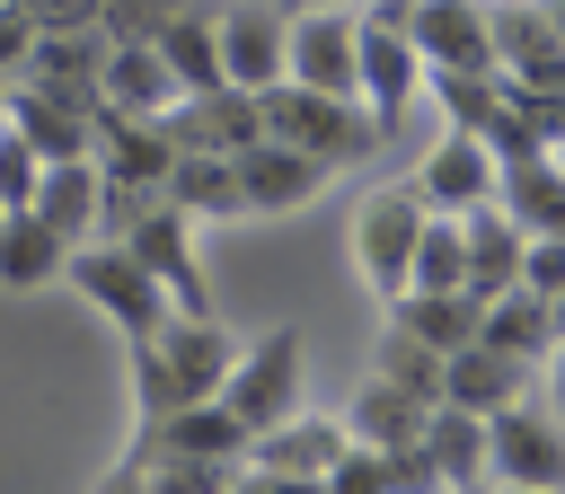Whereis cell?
I'll use <instances>...</instances> for the list:
<instances>
[{
    "label": "cell",
    "instance_id": "cell-1",
    "mask_svg": "<svg viewBox=\"0 0 565 494\" xmlns=\"http://www.w3.org/2000/svg\"><path fill=\"white\" fill-rule=\"evenodd\" d=\"M230 362H238V335H230L221 318H185V309H177L159 335L132 344V415L159 423V415H177V406L221 397Z\"/></svg>",
    "mask_w": 565,
    "mask_h": 494
},
{
    "label": "cell",
    "instance_id": "cell-2",
    "mask_svg": "<svg viewBox=\"0 0 565 494\" xmlns=\"http://www.w3.org/2000/svg\"><path fill=\"white\" fill-rule=\"evenodd\" d=\"M62 282H71L88 309H106V326H115L124 344H141V335H159V326L177 318V291H168L124 238H79L71 265H62Z\"/></svg>",
    "mask_w": 565,
    "mask_h": 494
},
{
    "label": "cell",
    "instance_id": "cell-3",
    "mask_svg": "<svg viewBox=\"0 0 565 494\" xmlns=\"http://www.w3.org/2000/svg\"><path fill=\"white\" fill-rule=\"evenodd\" d=\"M256 106H265V132H274V141H300V150L327 159V168H362V159L388 141L362 97H327V88H300V79L265 88Z\"/></svg>",
    "mask_w": 565,
    "mask_h": 494
},
{
    "label": "cell",
    "instance_id": "cell-4",
    "mask_svg": "<svg viewBox=\"0 0 565 494\" xmlns=\"http://www.w3.org/2000/svg\"><path fill=\"white\" fill-rule=\"evenodd\" d=\"M300 388H309V344L300 326H265L256 344H238L230 379H221V406L247 423V432H274L300 415Z\"/></svg>",
    "mask_w": 565,
    "mask_h": 494
},
{
    "label": "cell",
    "instance_id": "cell-5",
    "mask_svg": "<svg viewBox=\"0 0 565 494\" xmlns=\"http://www.w3.org/2000/svg\"><path fill=\"white\" fill-rule=\"evenodd\" d=\"M424 221H433V203H424L415 185H371V194H362V212H353V273H362L380 300H397V291L415 282Z\"/></svg>",
    "mask_w": 565,
    "mask_h": 494
},
{
    "label": "cell",
    "instance_id": "cell-6",
    "mask_svg": "<svg viewBox=\"0 0 565 494\" xmlns=\"http://www.w3.org/2000/svg\"><path fill=\"white\" fill-rule=\"evenodd\" d=\"M115 238L177 291V309L185 318H212V300H203V256H194V212L159 185V194H141V203H124L115 212Z\"/></svg>",
    "mask_w": 565,
    "mask_h": 494
},
{
    "label": "cell",
    "instance_id": "cell-7",
    "mask_svg": "<svg viewBox=\"0 0 565 494\" xmlns=\"http://www.w3.org/2000/svg\"><path fill=\"white\" fill-rule=\"evenodd\" d=\"M406 185H415L433 212H477V203L503 194V150H494L486 132H459V124H450V132L424 150V168H415Z\"/></svg>",
    "mask_w": 565,
    "mask_h": 494
},
{
    "label": "cell",
    "instance_id": "cell-8",
    "mask_svg": "<svg viewBox=\"0 0 565 494\" xmlns=\"http://www.w3.org/2000/svg\"><path fill=\"white\" fill-rule=\"evenodd\" d=\"M494 62L521 97H565V35L547 0H494Z\"/></svg>",
    "mask_w": 565,
    "mask_h": 494
},
{
    "label": "cell",
    "instance_id": "cell-9",
    "mask_svg": "<svg viewBox=\"0 0 565 494\" xmlns=\"http://www.w3.org/2000/svg\"><path fill=\"white\" fill-rule=\"evenodd\" d=\"M247 450H256V432H247L221 397H203V406H177V415L141 423V459H177V468H238Z\"/></svg>",
    "mask_w": 565,
    "mask_h": 494
},
{
    "label": "cell",
    "instance_id": "cell-10",
    "mask_svg": "<svg viewBox=\"0 0 565 494\" xmlns=\"http://www.w3.org/2000/svg\"><path fill=\"white\" fill-rule=\"evenodd\" d=\"M221 71H230V88H247V97L282 88V79H291V9H265V0L221 9Z\"/></svg>",
    "mask_w": 565,
    "mask_h": 494
},
{
    "label": "cell",
    "instance_id": "cell-11",
    "mask_svg": "<svg viewBox=\"0 0 565 494\" xmlns=\"http://www.w3.org/2000/svg\"><path fill=\"white\" fill-rule=\"evenodd\" d=\"M291 79L327 97H362V18L344 9H291Z\"/></svg>",
    "mask_w": 565,
    "mask_h": 494
},
{
    "label": "cell",
    "instance_id": "cell-12",
    "mask_svg": "<svg viewBox=\"0 0 565 494\" xmlns=\"http://www.w3.org/2000/svg\"><path fill=\"white\" fill-rule=\"evenodd\" d=\"M424 71H503L494 62V0H415L406 18Z\"/></svg>",
    "mask_w": 565,
    "mask_h": 494
},
{
    "label": "cell",
    "instance_id": "cell-13",
    "mask_svg": "<svg viewBox=\"0 0 565 494\" xmlns=\"http://www.w3.org/2000/svg\"><path fill=\"white\" fill-rule=\"evenodd\" d=\"M327 176H335L327 159H309L300 141H274V132H256V141L238 150V185H247V212H256V221H282V212L318 203Z\"/></svg>",
    "mask_w": 565,
    "mask_h": 494
},
{
    "label": "cell",
    "instance_id": "cell-14",
    "mask_svg": "<svg viewBox=\"0 0 565 494\" xmlns=\"http://www.w3.org/2000/svg\"><path fill=\"white\" fill-rule=\"evenodd\" d=\"M486 450H494V485H556L565 494V415L503 406V415H486Z\"/></svg>",
    "mask_w": 565,
    "mask_h": 494
},
{
    "label": "cell",
    "instance_id": "cell-15",
    "mask_svg": "<svg viewBox=\"0 0 565 494\" xmlns=\"http://www.w3.org/2000/svg\"><path fill=\"white\" fill-rule=\"evenodd\" d=\"M415 88H424L415 35L397 18H380V9H362V106L380 115V132H397V115L415 106Z\"/></svg>",
    "mask_w": 565,
    "mask_h": 494
},
{
    "label": "cell",
    "instance_id": "cell-16",
    "mask_svg": "<svg viewBox=\"0 0 565 494\" xmlns=\"http://www.w3.org/2000/svg\"><path fill=\"white\" fill-rule=\"evenodd\" d=\"M344 450H353V423H344V415H291V423L256 432L247 468H274V476H309V485H327Z\"/></svg>",
    "mask_w": 565,
    "mask_h": 494
},
{
    "label": "cell",
    "instance_id": "cell-17",
    "mask_svg": "<svg viewBox=\"0 0 565 494\" xmlns=\"http://www.w3.org/2000/svg\"><path fill=\"white\" fill-rule=\"evenodd\" d=\"M97 88H106V115H177V71L159 62V44H132V35H106V62H97Z\"/></svg>",
    "mask_w": 565,
    "mask_h": 494
},
{
    "label": "cell",
    "instance_id": "cell-18",
    "mask_svg": "<svg viewBox=\"0 0 565 494\" xmlns=\"http://www.w3.org/2000/svg\"><path fill=\"white\" fill-rule=\"evenodd\" d=\"M159 62L177 71V97H212V88H230V71H221V9L185 0V9L159 26Z\"/></svg>",
    "mask_w": 565,
    "mask_h": 494
},
{
    "label": "cell",
    "instance_id": "cell-19",
    "mask_svg": "<svg viewBox=\"0 0 565 494\" xmlns=\"http://www.w3.org/2000/svg\"><path fill=\"white\" fill-rule=\"evenodd\" d=\"M26 212H35L44 229H62L71 247H79V238H97V221H106V168H97V159H53Z\"/></svg>",
    "mask_w": 565,
    "mask_h": 494
},
{
    "label": "cell",
    "instance_id": "cell-20",
    "mask_svg": "<svg viewBox=\"0 0 565 494\" xmlns=\"http://www.w3.org/2000/svg\"><path fill=\"white\" fill-rule=\"evenodd\" d=\"M459 229H468V291H477V300H503V291L521 282L530 229H521L503 203H477V212H459Z\"/></svg>",
    "mask_w": 565,
    "mask_h": 494
},
{
    "label": "cell",
    "instance_id": "cell-21",
    "mask_svg": "<svg viewBox=\"0 0 565 494\" xmlns=\"http://www.w3.org/2000/svg\"><path fill=\"white\" fill-rule=\"evenodd\" d=\"M530 388V362L521 353H494V344H459L450 353V379H441V406H468V415H503L521 406Z\"/></svg>",
    "mask_w": 565,
    "mask_h": 494
},
{
    "label": "cell",
    "instance_id": "cell-22",
    "mask_svg": "<svg viewBox=\"0 0 565 494\" xmlns=\"http://www.w3.org/2000/svg\"><path fill=\"white\" fill-rule=\"evenodd\" d=\"M530 238H565V159L556 150H521L503 159V194H494Z\"/></svg>",
    "mask_w": 565,
    "mask_h": 494
},
{
    "label": "cell",
    "instance_id": "cell-23",
    "mask_svg": "<svg viewBox=\"0 0 565 494\" xmlns=\"http://www.w3.org/2000/svg\"><path fill=\"white\" fill-rule=\"evenodd\" d=\"M0 115L35 141L44 168H53V159H97V115H79V106H62V97H44V88H9Z\"/></svg>",
    "mask_w": 565,
    "mask_h": 494
},
{
    "label": "cell",
    "instance_id": "cell-24",
    "mask_svg": "<svg viewBox=\"0 0 565 494\" xmlns=\"http://www.w3.org/2000/svg\"><path fill=\"white\" fill-rule=\"evenodd\" d=\"M177 150H247L265 132V106L247 88H212V97H177Z\"/></svg>",
    "mask_w": 565,
    "mask_h": 494
},
{
    "label": "cell",
    "instance_id": "cell-25",
    "mask_svg": "<svg viewBox=\"0 0 565 494\" xmlns=\"http://www.w3.org/2000/svg\"><path fill=\"white\" fill-rule=\"evenodd\" d=\"M168 194L194 221H247V185H238V150H177Z\"/></svg>",
    "mask_w": 565,
    "mask_h": 494
},
{
    "label": "cell",
    "instance_id": "cell-26",
    "mask_svg": "<svg viewBox=\"0 0 565 494\" xmlns=\"http://www.w3.org/2000/svg\"><path fill=\"white\" fill-rule=\"evenodd\" d=\"M344 423H353V441H371V450H406V441H424V423H433V406L415 397V388H397V379H362V397L344 406Z\"/></svg>",
    "mask_w": 565,
    "mask_h": 494
},
{
    "label": "cell",
    "instance_id": "cell-27",
    "mask_svg": "<svg viewBox=\"0 0 565 494\" xmlns=\"http://www.w3.org/2000/svg\"><path fill=\"white\" fill-rule=\"evenodd\" d=\"M477 318H486V300H477V291H397V300H388V326L424 335L433 353L477 344Z\"/></svg>",
    "mask_w": 565,
    "mask_h": 494
},
{
    "label": "cell",
    "instance_id": "cell-28",
    "mask_svg": "<svg viewBox=\"0 0 565 494\" xmlns=\"http://www.w3.org/2000/svg\"><path fill=\"white\" fill-rule=\"evenodd\" d=\"M424 450L441 459V476H450V494H477V485H494V450H486V415H468V406H433V423H424Z\"/></svg>",
    "mask_w": 565,
    "mask_h": 494
},
{
    "label": "cell",
    "instance_id": "cell-29",
    "mask_svg": "<svg viewBox=\"0 0 565 494\" xmlns=\"http://www.w3.org/2000/svg\"><path fill=\"white\" fill-rule=\"evenodd\" d=\"M71 265V238L44 229L35 212H9L0 221V291H35V282H62Z\"/></svg>",
    "mask_w": 565,
    "mask_h": 494
},
{
    "label": "cell",
    "instance_id": "cell-30",
    "mask_svg": "<svg viewBox=\"0 0 565 494\" xmlns=\"http://www.w3.org/2000/svg\"><path fill=\"white\" fill-rule=\"evenodd\" d=\"M477 344H494V353H556V309L530 291V282H512L503 300H486V318H477Z\"/></svg>",
    "mask_w": 565,
    "mask_h": 494
},
{
    "label": "cell",
    "instance_id": "cell-31",
    "mask_svg": "<svg viewBox=\"0 0 565 494\" xmlns=\"http://www.w3.org/2000/svg\"><path fill=\"white\" fill-rule=\"evenodd\" d=\"M380 379H397V388H415L424 406H441V379H450V353H433L424 335H406V326H380Z\"/></svg>",
    "mask_w": 565,
    "mask_h": 494
},
{
    "label": "cell",
    "instance_id": "cell-32",
    "mask_svg": "<svg viewBox=\"0 0 565 494\" xmlns=\"http://www.w3.org/2000/svg\"><path fill=\"white\" fill-rule=\"evenodd\" d=\"M406 291H468V229H459V212H433L424 221V247H415V282Z\"/></svg>",
    "mask_w": 565,
    "mask_h": 494
},
{
    "label": "cell",
    "instance_id": "cell-33",
    "mask_svg": "<svg viewBox=\"0 0 565 494\" xmlns=\"http://www.w3.org/2000/svg\"><path fill=\"white\" fill-rule=\"evenodd\" d=\"M35 185H44V159H35V141L0 115V203H9V212H26V203H35Z\"/></svg>",
    "mask_w": 565,
    "mask_h": 494
},
{
    "label": "cell",
    "instance_id": "cell-34",
    "mask_svg": "<svg viewBox=\"0 0 565 494\" xmlns=\"http://www.w3.org/2000/svg\"><path fill=\"white\" fill-rule=\"evenodd\" d=\"M388 494H450V476L424 441H406V450H388Z\"/></svg>",
    "mask_w": 565,
    "mask_h": 494
},
{
    "label": "cell",
    "instance_id": "cell-35",
    "mask_svg": "<svg viewBox=\"0 0 565 494\" xmlns=\"http://www.w3.org/2000/svg\"><path fill=\"white\" fill-rule=\"evenodd\" d=\"M35 35H106V0H26Z\"/></svg>",
    "mask_w": 565,
    "mask_h": 494
},
{
    "label": "cell",
    "instance_id": "cell-36",
    "mask_svg": "<svg viewBox=\"0 0 565 494\" xmlns=\"http://www.w3.org/2000/svg\"><path fill=\"white\" fill-rule=\"evenodd\" d=\"M185 0H106V35H132V44H159V26L177 18Z\"/></svg>",
    "mask_w": 565,
    "mask_h": 494
},
{
    "label": "cell",
    "instance_id": "cell-37",
    "mask_svg": "<svg viewBox=\"0 0 565 494\" xmlns=\"http://www.w3.org/2000/svg\"><path fill=\"white\" fill-rule=\"evenodd\" d=\"M327 494H388V450H371V441H353V450L335 459V476H327Z\"/></svg>",
    "mask_w": 565,
    "mask_h": 494
},
{
    "label": "cell",
    "instance_id": "cell-38",
    "mask_svg": "<svg viewBox=\"0 0 565 494\" xmlns=\"http://www.w3.org/2000/svg\"><path fill=\"white\" fill-rule=\"evenodd\" d=\"M521 282H530L539 300H556V291H565V238H530V256H521Z\"/></svg>",
    "mask_w": 565,
    "mask_h": 494
},
{
    "label": "cell",
    "instance_id": "cell-39",
    "mask_svg": "<svg viewBox=\"0 0 565 494\" xmlns=\"http://www.w3.org/2000/svg\"><path fill=\"white\" fill-rule=\"evenodd\" d=\"M230 494H327V485H309V476H274V468H247V485H230Z\"/></svg>",
    "mask_w": 565,
    "mask_h": 494
},
{
    "label": "cell",
    "instance_id": "cell-40",
    "mask_svg": "<svg viewBox=\"0 0 565 494\" xmlns=\"http://www.w3.org/2000/svg\"><path fill=\"white\" fill-rule=\"evenodd\" d=\"M547 362H556V415H565V335H556V353H547Z\"/></svg>",
    "mask_w": 565,
    "mask_h": 494
},
{
    "label": "cell",
    "instance_id": "cell-41",
    "mask_svg": "<svg viewBox=\"0 0 565 494\" xmlns=\"http://www.w3.org/2000/svg\"><path fill=\"white\" fill-rule=\"evenodd\" d=\"M486 494H556V485H486Z\"/></svg>",
    "mask_w": 565,
    "mask_h": 494
},
{
    "label": "cell",
    "instance_id": "cell-42",
    "mask_svg": "<svg viewBox=\"0 0 565 494\" xmlns=\"http://www.w3.org/2000/svg\"><path fill=\"white\" fill-rule=\"evenodd\" d=\"M282 9H344V0H282Z\"/></svg>",
    "mask_w": 565,
    "mask_h": 494
},
{
    "label": "cell",
    "instance_id": "cell-43",
    "mask_svg": "<svg viewBox=\"0 0 565 494\" xmlns=\"http://www.w3.org/2000/svg\"><path fill=\"white\" fill-rule=\"evenodd\" d=\"M547 18H556V35H565V0H547Z\"/></svg>",
    "mask_w": 565,
    "mask_h": 494
},
{
    "label": "cell",
    "instance_id": "cell-44",
    "mask_svg": "<svg viewBox=\"0 0 565 494\" xmlns=\"http://www.w3.org/2000/svg\"><path fill=\"white\" fill-rule=\"evenodd\" d=\"M0 221H9V203H0Z\"/></svg>",
    "mask_w": 565,
    "mask_h": 494
},
{
    "label": "cell",
    "instance_id": "cell-45",
    "mask_svg": "<svg viewBox=\"0 0 565 494\" xmlns=\"http://www.w3.org/2000/svg\"><path fill=\"white\" fill-rule=\"evenodd\" d=\"M556 159H565V141H556Z\"/></svg>",
    "mask_w": 565,
    "mask_h": 494
}]
</instances>
